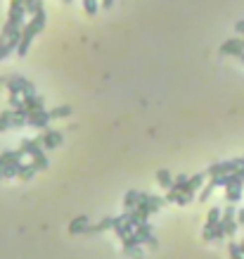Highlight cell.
<instances>
[{"label": "cell", "mask_w": 244, "mask_h": 259, "mask_svg": "<svg viewBox=\"0 0 244 259\" xmlns=\"http://www.w3.org/2000/svg\"><path fill=\"white\" fill-rule=\"evenodd\" d=\"M240 167H244V157H235V160H228V162H213L206 173L211 178H216V176H225V173L237 172Z\"/></svg>", "instance_id": "6da1fadb"}, {"label": "cell", "mask_w": 244, "mask_h": 259, "mask_svg": "<svg viewBox=\"0 0 244 259\" xmlns=\"http://www.w3.org/2000/svg\"><path fill=\"white\" fill-rule=\"evenodd\" d=\"M5 88L10 90V93H17V95H31L36 93L33 90V84L29 79H24V76H10V79H5Z\"/></svg>", "instance_id": "7a4b0ae2"}, {"label": "cell", "mask_w": 244, "mask_h": 259, "mask_svg": "<svg viewBox=\"0 0 244 259\" xmlns=\"http://www.w3.org/2000/svg\"><path fill=\"white\" fill-rule=\"evenodd\" d=\"M221 216H223V209H221V207L209 209V214H206V226H204V233H202V238L206 240V243H211L213 240V226L221 221Z\"/></svg>", "instance_id": "3957f363"}, {"label": "cell", "mask_w": 244, "mask_h": 259, "mask_svg": "<svg viewBox=\"0 0 244 259\" xmlns=\"http://www.w3.org/2000/svg\"><path fill=\"white\" fill-rule=\"evenodd\" d=\"M41 143H43V148L45 150H55V148H60L64 141V136H62V131H50V129H45L41 131Z\"/></svg>", "instance_id": "277c9868"}, {"label": "cell", "mask_w": 244, "mask_h": 259, "mask_svg": "<svg viewBox=\"0 0 244 259\" xmlns=\"http://www.w3.org/2000/svg\"><path fill=\"white\" fill-rule=\"evenodd\" d=\"M26 117H29V126L38 131H45L48 129V121H53L50 119V112H45V109H36V112H26Z\"/></svg>", "instance_id": "5b68a950"}, {"label": "cell", "mask_w": 244, "mask_h": 259, "mask_svg": "<svg viewBox=\"0 0 244 259\" xmlns=\"http://www.w3.org/2000/svg\"><path fill=\"white\" fill-rule=\"evenodd\" d=\"M242 53H244V38H228L221 45V55H235V57H240Z\"/></svg>", "instance_id": "8992f818"}, {"label": "cell", "mask_w": 244, "mask_h": 259, "mask_svg": "<svg viewBox=\"0 0 244 259\" xmlns=\"http://www.w3.org/2000/svg\"><path fill=\"white\" fill-rule=\"evenodd\" d=\"M133 236L138 238V243H140V245H147V243H149V238L154 236V226H152L149 221H142V224H138V226L133 228Z\"/></svg>", "instance_id": "52a82bcc"}, {"label": "cell", "mask_w": 244, "mask_h": 259, "mask_svg": "<svg viewBox=\"0 0 244 259\" xmlns=\"http://www.w3.org/2000/svg\"><path fill=\"white\" fill-rule=\"evenodd\" d=\"M21 157H24V152L21 150H5L0 152V178H2V173H5V167L12 162H21Z\"/></svg>", "instance_id": "ba28073f"}, {"label": "cell", "mask_w": 244, "mask_h": 259, "mask_svg": "<svg viewBox=\"0 0 244 259\" xmlns=\"http://www.w3.org/2000/svg\"><path fill=\"white\" fill-rule=\"evenodd\" d=\"M140 202H145V205H147L152 212H159L161 207L166 205V197H159V195H149V193H140Z\"/></svg>", "instance_id": "9c48e42d"}, {"label": "cell", "mask_w": 244, "mask_h": 259, "mask_svg": "<svg viewBox=\"0 0 244 259\" xmlns=\"http://www.w3.org/2000/svg\"><path fill=\"white\" fill-rule=\"evenodd\" d=\"M21 102H24V109H26V112L45 109V102H43V97L36 95V93H31V95H24V97H21Z\"/></svg>", "instance_id": "30bf717a"}, {"label": "cell", "mask_w": 244, "mask_h": 259, "mask_svg": "<svg viewBox=\"0 0 244 259\" xmlns=\"http://www.w3.org/2000/svg\"><path fill=\"white\" fill-rule=\"evenodd\" d=\"M88 226H90V219H88L85 214H81V216H76L74 221L69 224V233H71V236H78V233L83 236Z\"/></svg>", "instance_id": "8fae6325"}, {"label": "cell", "mask_w": 244, "mask_h": 259, "mask_svg": "<svg viewBox=\"0 0 244 259\" xmlns=\"http://www.w3.org/2000/svg\"><path fill=\"white\" fill-rule=\"evenodd\" d=\"M41 148H43L41 138H24V141H21V145H19V150L24 152V155H29V157H31V155H36Z\"/></svg>", "instance_id": "7c38bea8"}, {"label": "cell", "mask_w": 244, "mask_h": 259, "mask_svg": "<svg viewBox=\"0 0 244 259\" xmlns=\"http://www.w3.org/2000/svg\"><path fill=\"white\" fill-rule=\"evenodd\" d=\"M242 188L244 183H233V185H225V200L228 202H240L242 200Z\"/></svg>", "instance_id": "4fadbf2b"}, {"label": "cell", "mask_w": 244, "mask_h": 259, "mask_svg": "<svg viewBox=\"0 0 244 259\" xmlns=\"http://www.w3.org/2000/svg\"><path fill=\"white\" fill-rule=\"evenodd\" d=\"M14 129V109H5L0 114V131H7Z\"/></svg>", "instance_id": "5bb4252c"}, {"label": "cell", "mask_w": 244, "mask_h": 259, "mask_svg": "<svg viewBox=\"0 0 244 259\" xmlns=\"http://www.w3.org/2000/svg\"><path fill=\"white\" fill-rule=\"evenodd\" d=\"M157 183H159L161 188H166V190L173 188V176H171L169 169H159V172H157Z\"/></svg>", "instance_id": "9a60e30c"}, {"label": "cell", "mask_w": 244, "mask_h": 259, "mask_svg": "<svg viewBox=\"0 0 244 259\" xmlns=\"http://www.w3.org/2000/svg\"><path fill=\"white\" fill-rule=\"evenodd\" d=\"M138 205H140V193L138 190H128V193L123 195V207L130 212L133 207H138Z\"/></svg>", "instance_id": "2e32d148"}, {"label": "cell", "mask_w": 244, "mask_h": 259, "mask_svg": "<svg viewBox=\"0 0 244 259\" xmlns=\"http://www.w3.org/2000/svg\"><path fill=\"white\" fill-rule=\"evenodd\" d=\"M36 172H38V167H36L33 162H29V164L21 162V169H19V173H17V178H21V181H29Z\"/></svg>", "instance_id": "e0dca14e"}, {"label": "cell", "mask_w": 244, "mask_h": 259, "mask_svg": "<svg viewBox=\"0 0 244 259\" xmlns=\"http://www.w3.org/2000/svg\"><path fill=\"white\" fill-rule=\"evenodd\" d=\"M43 0H24V10H26V14H38V12H43Z\"/></svg>", "instance_id": "ac0fdd59"}, {"label": "cell", "mask_w": 244, "mask_h": 259, "mask_svg": "<svg viewBox=\"0 0 244 259\" xmlns=\"http://www.w3.org/2000/svg\"><path fill=\"white\" fill-rule=\"evenodd\" d=\"M45 148H41V150L36 152V155H31V160H33V164H36V167H38V172H41V169H48V157H45Z\"/></svg>", "instance_id": "d6986e66"}, {"label": "cell", "mask_w": 244, "mask_h": 259, "mask_svg": "<svg viewBox=\"0 0 244 259\" xmlns=\"http://www.w3.org/2000/svg\"><path fill=\"white\" fill-rule=\"evenodd\" d=\"M71 114V107L69 105H60V107H55V109H50V119H64V117H69Z\"/></svg>", "instance_id": "ffe728a7"}, {"label": "cell", "mask_w": 244, "mask_h": 259, "mask_svg": "<svg viewBox=\"0 0 244 259\" xmlns=\"http://www.w3.org/2000/svg\"><path fill=\"white\" fill-rule=\"evenodd\" d=\"M187 181H190V176H185V173L176 176V178H173V190H178V193H185V188H187Z\"/></svg>", "instance_id": "44dd1931"}, {"label": "cell", "mask_w": 244, "mask_h": 259, "mask_svg": "<svg viewBox=\"0 0 244 259\" xmlns=\"http://www.w3.org/2000/svg\"><path fill=\"white\" fill-rule=\"evenodd\" d=\"M216 188H218V185H216V181L211 178V181H209V183H206V185L202 188V193H199V202H206V200L211 197V193L216 190Z\"/></svg>", "instance_id": "7402d4cb"}, {"label": "cell", "mask_w": 244, "mask_h": 259, "mask_svg": "<svg viewBox=\"0 0 244 259\" xmlns=\"http://www.w3.org/2000/svg\"><path fill=\"white\" fill-rule=\"evenodd\" d=\"M12 53H17V50L7 43V38H5V36H0V60H5V57L12 55Z\"/></svg>", "instance_id": "603a6c76"}, {"label": "cell", "mask_w": 244, "mask_h": 259, "mask_svg": "<svg viewBox=\"0 0 244 259\" xmlns=\"http://www.w3.org/2000/svg\"><path fill=\"white\" fill-rule=\"evenodd\" d=\"M130 259H142L145 257V250H142V245H133V248H126L123 250Z\"/></svg>", "instance_id": "cb8c5ba5"}, {"label": "cell", "mask_w": 244, "mask_h": 259, "mask_svg": "<svg viewBox=\"0 0 244 259\" xmlns=\"http://www.w3.org/2000/svg\"><path fill=\"white\" fill-rule=\"evenodd\" d=\"M21 169V162H12L5 167V173H2V178H12V176H17Z\"/></svg>", "instance_id": "d4e9b609"}, {"label": "cell", "mask_w": 244, "mask_h": 259, "mask_svg": "<svg viewBox=\"0 0 244 259\" xmlns=\"http://www.w3.org/2000/svg\"><path fill=\"white\" fill-rule=\"evenodd\" d=\"M228 252H230V259H244L240 243H230V245H228Z\"/></svg>", "instance_id": "484cf974"}, {"label": "cell", "mask_w": 244, "mask_h": 259, "mask_svg": "<svg viewBox=\"0 0 244 259\" xmlns=\"http://www.w3.org/2000/svg\"><path fill=\"white\" fill-rule=\"evenodd\" d=\"M223 238H228V233H225V224L223 221H218V224L213 226V240H223Z\"/></svg>", "instance_id": "4316f807"}, {"label": "cell", "mask_w": 244, "mask_h": 259, "mask_svg": "<svg viewBox=\"0 0 244 259\" xmlns=\"http://www.w3.org/2000/svg\"><path fill=\"white\" fill-rule=\"evenodd\" d=\"M147 248H149V250H157V248H159V240L152 236V238H149V243H147Z\"/></svg>", "instance_id": "83f0119b"}, {"label": "cell", "mask_w": 244, "mask_h": 259, "mask_svg": "<svg viewBox=\"0 0 244 259\" xmlns=\"http://www.w3.org/2000/svg\"><path fill=\"white\" fill-rule=\"evenodd\" d=\"M100 5H102V7H105V10H109V7H112V5H114V0H100Z\"/></svg>", "instance_id": "f1b7e54d"}, {"label": "cell", "mask_w": 244, "mask_h": 259, "mask_svg": "<svg viewBox=\"0 0 244 259\" xmlns=\"http://www.w3.org/2000/svg\"><path fill=\"white\" fill-rule=\"evenodd\" d=\"M235 29H237V33H242V36H244V19H242V22H237Z\"/></svg>", "instance_id": "f546056e"}, {"label": "cell", "mask_w": 244, "mask_h": 259, "mask_svg": "<svg viewBox=\"0 0 244 259\" xmlns=\"http://www.w3.org/2000/svg\"><path fill=\"white\" fill-rule=\"evenodd\" d=\"M237 221L244 226V209H240V212H237Z\"/></svg>", "instance_id": "4dcf8cb0"}, {"label": "cell", "mask_w": 244, "mask_h": 259, "mask_svg": "<svg viewBox=\"0 0 244 259\" xmlns=\"http://www.w3.org/2000/svg\"><path fill=\"white\" fill-rule=\"evenodd\" d=\"M64 5H71V2H74V0H62Z\"/></svg>", "instance_id": "1f68e13d"}, {"label": "cell", "mask_w": 244, "mask_h": 259, "mask_svg": "<svg viewBox=\"0 0 244 259\" xmlns=\"http://www.w3.org/2000/svg\"><path fill=\"white\" fill-rule=\"evenodd\" d=\"M240 248H242V255H244V238H242V243H240Z\"/></svg>", "instance_id": "d6a6232c"}, {"label": "cell", "mask_w": 244, "mask_h": 259, "mask_svg": "<svg viewBox=\"0 0 244 259\" xmlns=\"http://www.w3.org/2000/svg\"><path fill=\"white\" fill-rule=\"evenodd\" d=\"M242 38H244V36H242Z\"/></svg>", "instance_id": "836d02e7"}, {"label": "cell", "mask_w": 244, "mask_h": 259, "mask_svg": "<svg viewBox=\"0 0 244 259\" xmlns=\"http://www.w3.org/2000/svg\"><path fill=\"white\" fill-rule=\"evenodd\" d=\"M242 157H244V155H242Z\"/></svg>", "instance_id": "e575fe53"}]
</instances>
